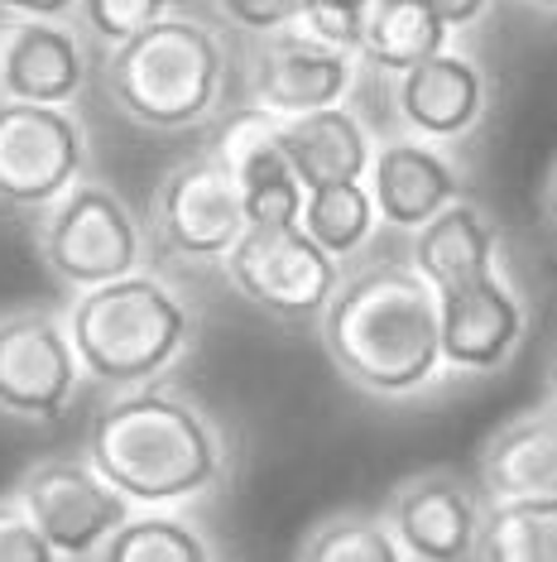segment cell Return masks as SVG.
<instances>
[{
    "label": "cell",
    "instance_id": "6da1fadb",
    "mask_svg": "<svg viewBox=\"0 0 557 562\" xmlns=\"http://www.w3.org/2000/svg\"><path fill=\"white\" fill-rule=\"evenodd\" d=\"M96 92L139 135H207L231 121L246 92V54L226 24L173 10L130 44L96 54Z\"/></svg>",
    "mask_w": 557,
    "mask_h": 562
},
{
    "label": "cell",
    "instance_id": "7a4b0ae2",
    "mask_svg": "<svg viewBox=\"0 0 557 562\" xmlns=\"http://www.w3.org/2000/svg\"><path fill=\"white\" fill-rule=\"evenodd\" d=\"M318 341L351 390L399 404L447 380L437 293L409 260H361L327 303Z\"/></svg>",
    "mask_w": 557,
    "mask_h": 562
},
{
    "label": "cell",
    "instance_id": "3957f363",
    "mask_svg": "<svg viewBox=\"0 0 557 562\" xmlns=\"http://www.w3.org/2000/svg\"><path fill=\"white\" fill-rule=\"evenodd\" d=\"M82 452L135 509L207 501L231 471L221 424L173 385L106 394L92 408Z\"/></svg>",
    "mask_w": 557,
    "mask_h": 562
},
{
    "label": "cell",
    "instance_id": "277c9868",
    "mask_svg": "<svg viewBox=\"0 0 557 562\" xmlns=\"http://www.w3.org/2000/svg\"><path fill=\"white\" fill-rule=\"evenodd\" d=\"M68 331L87 385L125 394L163 385L202 337V313L159 270H139L68 303Z\"/></svg>",
    "mask_w": 557,
    "mask_h": 562
},
{
    "label": "cell",
    "instance_id": "5b68a950",
    "mask_svg": "<svg viewBox=\"0 0 557 562\" xmlns=\"http://www.w3.org/2000/svg\"><path fill=\"white\" fill-rule=\"evenodd\" d=\"M34 250L48 279L72 299L149 270L155 255L145 216H135L106 178H82L62 202L34 216Z\"/></svg>",
    "mask_w": 557,
    "mask_h": 562
},
{
    "label": "cell",
    "instance_id": "8992f818",
    "mask_svg": "<svg viewBox=\"0 0 557 562\" xmlns=\"http://www.w3.org/2000/svg\"><path fill=\"white\" fill-rule=\"evenodd\" d=\"M145 232L155 255L193 270H221L236 240L250 232L236 173L217 145L179 159L155 183L145 207Z\"/></svg>",
    "mask_w": 557,
    "mask_h": 562
},
{
    "label": "cell",
    "instance_id": "52a82bcc",
    "mask_svg": "<svg viewBox=\"0 0 557 562\" xmlns=\"http://www.w3.org/2000/svg\"><path fill=\"white\" fill-rule=\"evenodd\" d=\"M92 178V131L78 106L0 97V212L44 216Z\"/></svg>",
    "mask_w": 557,
    "mask_h": 562
},
{
    "label": "cell",
    "instance_id": "ba28073f",
    "mask_svg": "<svg viewBox=\"0 0 557 562\" xmlns=\"http://www.w3.org/2000/svg\"><path fill=\"white\" fill-rule=\"evenodd\" d=\"M221 279L236 299L284 327H318L327 303L337 299L346 270L312 240L303 226L246 232L226 255Z\"/></svg>",
    "mask_w": 557,
    "mask_h": 562
},
{
    "label": "cell",
    "instance_id": "9c48e42d",
    "mask_svg": "<svg viewBox=\"0 0 557 562\" xmlns=\"http://www.w3.org/2000/svg\"><path fill=\"white\" fill-rule=\"evenodd\" d=\"M82 361L68 313L10 308L0 313V414L15 424H58L82 400Z\"/></svg>",
    "mask_w": 557,
    "mask_h": 562
},
{
    "label": "cell",
    "instance_id": "30bf717a",
    "mask_svg": "<svg viewBox=\"0 0 557 562\" xmlns=\"http://www.w3.org/2000/svg\"><path fill=\"white\" fill-rule=\"evenodd\" d=\"M361 58L312 40L303 30H284L246 44V106L270 121L312 116L327 106H346L361 87Z\"/></svg>",
    "mask_w": 557,
    "mask_h": 562
},
{
    "label": "cell",
    "instance_id": "8fae6325",
    "mask_svg": "<svg viewBox=\"0 0 557 562\" xmlns=\"http://www.w3.org/2000/svg\"><path fill=\"white\" fill-rule=\"evenodd\" d=\"M15 501L30 509L58 558H96L135 505L82 457H44L20 476Z\"/></svg>",
    "mask_w": 557,
    "mask_h": 562
},
{
    "label": "cell",
    "instance_id": "7c38bea8",
    "mask_svg": "<svg viewBox=\"0 0 557 562\" xmlns=\"http://www.w3.org/2000/svg\"><path fill=\"white\" fill-rule=\"evenodd\" d=\"M385 97H389V116H395L399 135L457 149L486 125L496 87H490V72L480 68V58L452 44L447 54L389 78Z\"/></svg>",
    "mask_w": 557,
    "mask_h": 562
},
{
    "label": "cell",
    "instance_id": "4fadbf2b",
    "mask_svg": "<svg viewBox=\"0 0 557 562\" xmlns=\"http://www.w3.org/2000/svg\"><path fill=\"white\" fill-rule=\"evenodd\" d=\"M442 308V361L447 375L486 380L500 375L528 337V299L510 270L480 274L471 284L437 293Z\"/></svg>",
    "mask_w": 557,
    "mask_h": 562
},
{
    "label": "cell",
    "instance_id": "5bb4252c",
    "mask_svg": "<svg viewBox=\"0 0 557 562\" xmlns=\"http://www.w3.org/2000/svg\"><path fill=\"white\" fill-rule=\"evenodd\" d=\"M486 505L480 485L462 481L457 471H418L389 491L385 524L409 562H476Z\"/></svg>",
    "mask_w": 557,
    "mask_h": 562
},
{
    "label": "cell",
    "instance_id": "9a60e30c",
    "mask_svg": "<svg viewBox=\"0 0 557 562\" xmlns=\"http://www.w3.org/2000/svg\"><path fill=\"white\" fill-rule=\"evenodd\" d=\"M96 82L92 44L62 20H5L0 24V97L78 106Z\"/></svg>",
    "mask_w": 557,
    "mask_h": 562
},
{
    "label": "cell",
    "instance_id": "2e32d148",
    "mask_svg": "<svg viewBox=\"0 0 557 562\" xmlns=\"http://www.w3.org/2000/svg\"><path fill=\"white\" fill-rule=\"evenodd\" d=\"M365 183H371L379 222L399 236H418L437 212H447L452 202L466 198V173L452 159V149L399 131L379 139Z\"/></svg>",
    "mask_w": 557,
    "mask_h": 562
},
{
    "label": "cell",
    "instance_id": "e0dca14e",
    "mask_svg": "<svg viewBox=\"0 0 557 562\" xmlns=\"http://www.w3.org/2000/svg\"><path fill=\"white\" fill-rule=\"evenodd\" d=\"M217 149L226 155L246 202L250 232H274V226H303V207H308V188L298 183L294 164H288L284 145H278V121L260 116V111H240L226 121L217 135Z\"/></svg>",
    "mask_w": 557,
    "mask_h": 562
},
{
    "label": "cell",
    "instance_id": "ac0fdd59",
    "mask_svg": "<svg viewBox=\"0 0 557 562\" xmlns=\"http://www.w3.org/2000/svg\"><path fill=\"white\" fill-rule=\"evenodd\" d=\"M476 485L490 505L557 501V404L504 418L476 457Z\"/></svg>",
    "mask_w": 557,
    "mask_h": 562
},
{
    "label": "cell",
    "instance_id": "d6986e66",
    "mask_svg": "<svg viewBox=\"0 0 557 562\" xmlns=\"http://www.w3.org/2000/svg\"><path fill=\"white\" fill-rule=\"evenodd\" d=\"M278 145H284L288 164H294L298 183L308 193L337 183H365L379 149V135L356 106H327L312 116L278 121Z\"/></svg>",
    "mask_w": 557,
    "mask_h": 562
},
{
    "label": "cell",
    "instance_id": "ffe728a7",
    "mask_svg": "<svg viewBox=\"0 0 557 562\" xmlns=\"http://www.w3.org/2000/svg\"><path fill=\"white\" fill-rule=\"evenodd\" d=\"M409 265L433 284V293H452L480 274L504 270V236L476 198H462L409 236Z\"/></svg>",
    "mask_w": 557,
    "mask_h": 562
},
{
    "label": "cell",
    "instance_id": "44dd1931",
    "mask_svg": "<svg viewBox=\"0 0 557 562\" xmlns=\"http://www.w3.org/2000/svg\"><path fill=\"white\" fill-rule=\"evenodd\" d=\"M452 48V30L437 20L428 0H375L361 30V68L375 78H399L418 63Z\"/></svg>",
    "mask_w": 557,
    "mask_h": 562
},
{
    "label": "cell",
    "instance_id": "7402d4cb",
    "mask_svg": "<svg viewBox=\"0 0 557 562\" xmlns=\"http://www.w3.org/2000/svg\"><path fill=\"white\" fill-rule=\"evenodd\" d=\"M379 207L371 198V183H337V188H318L308 193L303 207V232L332 255L341 270L361 265V255L375 246L379 236Z\"/></svg>",
    "mask_w": 557,
    "mask_h": 562
},
{
    "label": "cell",
    "instance_id": "603a6c76",
    "mask_svg": "<svg viewBox=\"0 0 557 562\" xmlns=\"http://www.w3.org/2000/svg\"><path fill=\"white\" fill-rule=\"evenodd\" d=\"M96 562H217V548L193 519L173 509H145L111 533Z\"/></svg>",
    "mask_w": 557,
    "mask_h": 562
},
{
    "label": "cell",
    "instance_id": "cb8c5ba5",
    "mask_svg": "<svg viewBox=\"0 0 557 562\" xmlns=\"http://www.w3.org/2000/svg\"><path fill=\"white\" fill-rule=\"evenodd\" d=\"M476 562H557V501L486 505Z\"/></svg>",
    "mask_w": 557,
    "mask_h": 562
},
{
    "label": "cell",
    "instance_id": "d4e9b609",
    "mask_svg": "<svg viewBox=\"0 0 557 562\" xmlns=\"http://www.w3.org/2000/svg\"><path fill=\"white\" fill-rule=\"evenodd\" d=\"M294 562H409V553L399 548L385 515L341 509L303 533Z\"/></svg>",
    "mask_w": 557,
    "mask_h": 562
},
{
    "label": "cell",
    "instance_id": "484cf974",
    "mask_svg": "<svg viewBox=\"0 0 557 562\" xmlns=\"http://www.w3.org/2000/svg\"><path fill=\"white\" fill-rule=\"evenodd\" d=\"M163 15H173V0H78V34L96 54L130 44L135 34H145L149 24H159Z\"/></svg>",
    "mask_w": 557,
    "mask_h": 562
},
{
    "label": "cell",
    "instance_id": "4316f807",
    "mask_svg": "<svg viewBox=\"0 0 557 562\" xmlns=\"http://www.w3.org/2000/svg\"><path fill=\"white\" fill-rule=\"evenodd\" d=\"M371 5L375 0H303V20L294 30L341 48V54H361V30H365Z\"/></svg>",
    "mask_w": 557,
    "mask_h": 562
},
{
    "label": "cell",
    "instance_id": "83f0119b",
    "mask_svg": "<svg viewBox=\"0 0 557 562\" xmlns=\"http://www.w3.org/2000/svg\"><path fill=\"white\" fill-rule=\"evenodd\" d=\"M217 5L221 24L240 40H270V34H284L303 20V0H212Z\"/></svg>",
    "mask_w": 557,
    "mask_h": 562
},
{
    "label": "cell",
    "instance_id": "f1b7e54d",
    "mask_svg": "<svg viewBox=\"0 0 557 562\" xmlns=\"http://www.w3.org/2000/svg\"><path fill=\"white\" fill-rule=\"evenodd\" d=\"M0 562H62L15 495H0Z\"/></svg>",
    "mask_w": 557,
    "mask_h": 562
},
{
    "label": "cell",
    "instance_id": "f546056e",
    "mask_svg": "<svg viewBox=\"0 0 557 562\" xmlns=\"http://www.w3.org/2000/svg\"><path fill=\"white\" fill-rule=\"evenodd\" d=\"M428 5L452 30V40H466V34H476L480 24L496 15V0H428Z\"/></svg>",
    "mask_w": 557,
    "mask_h": 562
},
{
    "label": "cell",
    "instance_id": "4dcf8cb0",
    "mask_svg": "<svg viewBox=\"0 0 557 562\" xmlns=\"http://www.w3.org/2000/svg\"><path fill=\"white\" fill-rule=\"evenodd\" d=\"M0 15L5 20H62V24H72L78 0H0Z\"/></svg>",
    "mask_w": 557,
    "mask_h": 562
},
{
    "label": "cell",
    "instance_id": "1f68e13d",
    "mask_svg": "<svg viewBox=\"0 0 557 562\" xmlns=\"http://www.w3.org/2000/svg\"><path fill=\"white\" fill-rule=\"evenodd\" d=\"M538 212H543V222L557 232V159H553V169L548 178H543V193H538Z\"/></svg>",
    "mask_w": 557,
    "mask_h": 562
},
{
    "label": "cell",
    "instance_id": "d6a6232c",
    "mask_svg": "<svg viewBox=\"0 0 557 562\" xmlns=\"http://www.w3.org/2000/svg\"><path fill=\"white\" fill-rule=\"evenodd\" d=\"M548 404H557V347H553V356H548Z\"/></svg>",
    "mask_w": 557,
    "mask_h": 562
},
{
    "label": "cell",
    "instance_id": "836d02e7",
    "mask_svg": "<svg viewBox=\"0 0 557 562\" xmlns=\"http://www.w3.org/2000/svg\"><path fill=\"white\" fill-rule=\"evenodd\" d=\"M519 5L538 10V15H557V0H519Z\"/></svg>",
    "mask_w": 557,
    "mask_h": 562
}]
</instances>
